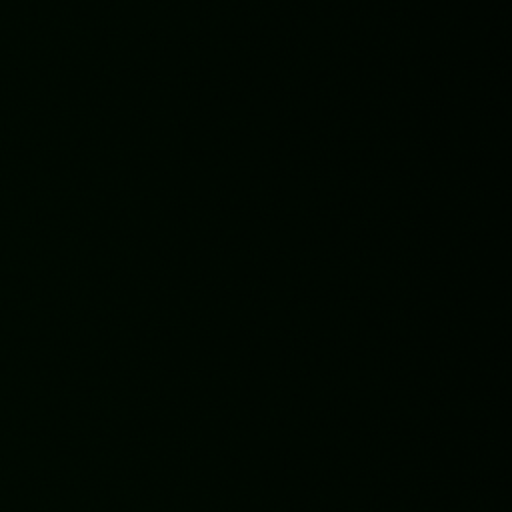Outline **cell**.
Returning <instances> with one entry per match:
<instances>
[]
</instances>
